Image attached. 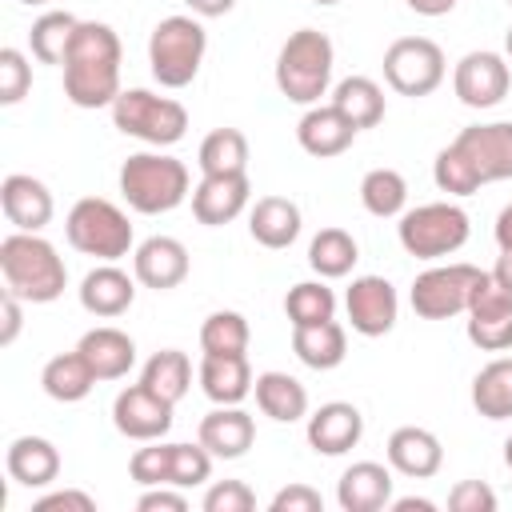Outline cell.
Here are the masks:
<instances>
[{"instance_id":"cell-18","label":"cell","mask_w":512,"mask_h":512,"mask_svg":"<svg viewBox=\"0 0 512 512\" xmlns=\"http://www.w3.org/2000/svg\"><path fill=\"white\" fill-rule=\"evenodd\" d=\"M304 436H308L312 452H320V456H344V452H352V448L360 444V436H364V416H360V408L348 404V400H328V404H320V408L308 416Z\"/></svg>"},{"instance_id":"cell-48","label":"cell","mask_w":512,"mask_h":512,"mask_svg":"<svg viewBox=\"0 0 512 512\" xmlns=\"http://www.w3.org/2000/svg\"><path fill=\"white\" fill-rule=\"evenodd\" d=\"M32 512H96V500L80 488H60V492H48L32 504Z\"/></svg>"},{"instance_id":"cell-45","label":"cell","mask_w":512,"mask_h":512,"mask_svg":"<svg viewBox=\"0 0 512 512\" xmlns=\"http://www.w3.org/2000/svg\"><path fill=\"white\" fill-rule=\"evenodd\" d=\"M204 512H252L256 508V492L244 480H216L204 492Z\"/></svg>"},{"instance_id":"cell-10","label":"cell","mask_w":512,"mask_h":512,"mask_svg":"<svg viewBox=\"0 0 512 512\" xmlns=\"http://www.w3.org/2000/svg\"><path fill=\"white\" fill-rule=\"evenodd\" d=\"M444 72H448L444 52L428 36H400L384 48V80L400 96H412V100L432 96L444 84Z\"/></svg>"},{"instance_id":"cell-51","label":"cell","mask_w":512,"mask_h":512,"mask_svg":"<svg viewBox=\"0 0 512 512\" xmlns=\"http://www.w3.org/2000/svg\"><path fill=\"white\" fill-rule=\"evenodd\" d=\"M188 8H192V16H200V20H216V16H228L232 8H236V0H184Z\"/></svg>"},{"instance_id":"cell-28","label":"cell","mask_w":512,"mask_h":512,"mask_svg":"<svg viewBox=\"0 0 512 512\" xmlns=\"http://www.w3.org/2000/svg\"><path fill=\"white\" fill-rule=\"evenodd\" d=\"M196 376H200V388L212 404H240L256 384V376L248 368V356H212V352H204Z\"/></svg>"},{"instance_id":"cell-32","label":"cell","mask_w":512,"mask_h":512,"mask_svg":"<svg viewBox=\"0 0 512 512\" xmlns=\"http://www.w3.org/2000/svg\"><path fill=\"white\" fill-rule=\"evenodd\" d=\"M332 104L356 124V132L364 128H376L388 112L384 104V88L372 80V76H344L336 88H332Z\"/></svg>"},{"instance_id":"cell-16","label":"cell","mask_w":512,"mask_h":512,"mask_svg":"<svg viewBox=\"0 0 512 512\" xmlns=\"http://www.w3.org/2000/svg\"><path fill=\"white\" fill-rule=\"evenodd\" d=\"M252 200V184L248 172H228V176H200V184L192 188V216L204 228H224L232 224Z\"/></svg>"},{"instance_id":"cell-22","label":"cell","mask_w":512,"mask_h":512,"mask_svg":"<svg viewBox=\"0 0 512 512\" xmlns=\"http://www.w3.org/2000/svg\"><path fill=\"white\" fill-rule=\"evenodd\" d=\"M384 456H388L392 472H400V476H408V480H428V476H436L440 464H444V444H440L436 432L416 428V424H404V428H396V432L388 436Z\"/></svg>"},{"instance_id":"cell-29","label":"cell","mask_w":512,"mask_h":512,"mask_svg":"<svg viewBox=\"0 0 512 512\" xmlns=\"http://www.w3.org/2000/svg\"><path fill=\"white\" fill-rule=\"evenodd\" d=\"M252 392H256V408L276 424H296L308 416V388L288 372H260Z\"/></svg>"},{"instance_id":"cell-31","label":"cell","mask_w":512,"mask_h":512,"mask_svg":"<svg viewBox=\"0 0 512 512\" xmlns=\"http://www.w3.org/2000/svg\"><path fill=\"white\" fill-rule=\"evenodd\" d=\"M40 384H44V392H48L56 404H76V400H84V396L92 392V384H100V380H96L92 364L80 356V348H72V352H60V356H52V360L44 364Z\"/></svg>"},{"instance_id":"cell-11","label":"cell","mask_w":512,"mask_h":512,"mask_svg":"<svg viewBox=\"0 0 512 512\" xmlns=\"http://www.w3.org/2000/svg\"><path fill=\"white\" fill-rule=\"evenodd\" d=\"M172 412H176V404L164 400V396H156L148 384H128L112 400V424H116V432L128 436V440H140V444L164 440L172 432V420H176Z\"/></svg>"},{"instance_id":"cell-56","label":"cell","mask_w":512,"mask_h":512,"mask_svg":"<svg viewBox=\"0 0 512 512\" xmlns=\"http://www.w3.org/2000/svg\"><path fill=\"white\" fill-rule=\"evenodd\" d=\"M504 464H508V468H512V436H508V440H504Z\"/></svg>"},{"instance_id":"cell-59","label":"cell","mask_w":512,"mask_h":512,"mask_svg":"<svg viewBox=\"0 0 512 512\" xmlns=\"http://www.w3.org/2000/svg\"><path fill=\"white\" fill-rule=\"evenodd\" d=\"M20 4H48V0H20Z\"/></svg>"},{"instance_id":"cell-8","label":"cell","mask_w":512,"mask_h":512,"mask_svg":"<svg viewBox=\"0 0 512 512\" xmlns=\"http://www.w3.org/2000/svg\"><path fill=\"white\" fill-rule=\"evenodd\" d=\"M112 124L132 140H144L152 148H172L188 132V108L148 88H124L112 100Z\"/></svg>"},{"instance_id":"cell-54","label":"cell","mask_w":512,"mask_h":512,"mask_svg":"<svg viewBox=\"0 0 512 512\" xmlns=\"http://www.w3.org/2000/svg\"><path fill=\"white\" fill-rule=\"evenodd\" d=\"M392 512H436V504L424 496H400V500H392Z\"/></svg>"},{"instance_id":"cell-58","label":"cell","mask_w":512,"mask_h":512,"mask_svg":"<svg viewBox=\"0 0 512 512\" xmlns=\"http://www.w3.org/2000/svg\"><path fill=\"white\" fill-rule=\"evenodd\" d=\"M312 4H324L328 8V4H340V0H312Z\"/></svg>"},{"instance_id":"cell-5","label":"cell","mask_w":512,"mask_h":512,"mask_svg":"<svg viewBox=\"0 0 512 512\" xmlns=\"http://www.w3.org/2000/svg\"><path fill=\"white\" fill-rule=\"evenodd\" d=\"M208 32L196 16H164L148 36V64L160 88H188L204 64Z\"/></svg>"},{"instance_id":"cell-21","label":"cell","mask_w":512,"mask_h":512,"mask_svg":"<svg viewBox=\"0 0 512 512\" xmlns=\"http://www.w3.org/2000/svg\"><path fill=\"white\" fill-rule=\"evenodd\" d=\"M392 464L380 460H356L336 480V504L344 512H380L392 504Z\"/></svg>"},{"instance_id":"cell-36","label":"cell","mask_w":512,"mask_h":512,"mask_svg":"<svg viewBox=\"0 0 512 512\" xmlns=\"http://www.w3.org/2000/svg\"><path fill=\"white\" fill-rule=\"evenodd\" d=\"M140 384H148L156 396L180 404L192 388V360L180 348H160V352L148 356V364L140 372Z\"/></svg>"},{"instance_id":"cell-30","label":"cell","mask_w":512,"mask_h":512,"mask_svg":"<svg viewBox=\"0 0 512 512\" xmlns=\"http://www.w3.org/2000/svg\"><path fill=\"white\" fill-rule=\"evenodd\" d=\"M292 352L300 364L316 368V372H332L344 364L348 356V332L336 320L324 324H308V328H292Z\"/></svg>"},{"instance_id":"cell-9","label":"cell","mask_w":512,"mask_h":512,"mask_svg":"<svg viewBox=\"0 0 512 512\" xmlns=\"http://www.w3.org/2000/svg\"><path fill=\"white\" fill-rule=\"evenodd\" d=\"M484 276H488L484 268L464 264V260L432 264V268H424L412 280V292H408L412 312L420 320H452V316H464Z\"/></svg>"},{"instance_id":"cell-43","label":"cell","mask_w":512,"mask_h":512,"mask_svg":"<svg viewBox=\"0 0 512 512\" xmlns=\"http://www.w3.org/2000/svg\"><path fill=\"white\" fill-rule=\"evenodd\" d=\"M212 452L196 444H172V488H196L212 476Z\"/></svg>"},{"instance_id":"cell-24","label":"cell","mask_w":512,"mask_h":512,"mask_svg":"<svg viewBox=\"0 0 512 512\" xmlns=\"http://www.w3.org/2000/svg\"><path fill=\"white\" fill-rule=\"evenodd\" d=\"M136 276H128L124 268L116 264H96L84 280H80V308L100 316V320H112V316H124L136 300Z\"/></svg>"},{"instance_id":"cell-37","label":"cell","mask_w":512,"mask_h":512,"mask_svg":"<svg viewBox=\"0 0 512 512\" xmlns=\"http://www.w3.org/2000/svg\"><path fill=\"white\" fill-rule=\"evenodd\" d=\"M360 204H364V212H372V216H380V220L404 216L408 180H404L396 168H372V172H364V180H360Z\"/></svg>"},{"instance_id":"cell-4","label":"cell","mask_w":512,"mask_h":512,"mask_svg":"<svg viewBox=\"0 0 512 512\" xmlns=\"http://www.w3.org/2000/svg\"><path fill=\"white\" fill-rule=\"evenodd\" d=\"M332 64H336V48L324 32L316 28H296L280 52H276V88L284 100L292 104H320V96L332 84Z\"/></svg>"},{"instance_id":"cell-6","label":"cell","mask_w":512,"mask_h":512,"mask_svg":"<svg viewBox=\"0 0 512 512\" xmlns=\"http://www.w3.org/2000/svg\"><path fill=\"white\" fill-rule=\"evenodd\" d=\"M400 248L416 260H444L452 252H460L472 236L468 212L452 200H432V204H416L400 216L396 224Z\"/></svg>"},{"instance_id":"cell-17","label":"cell","mask_w":512,"mask_h":512,"mask_svg":"<svg viewBox=\"0 0 512 512\" xmlns=\"http://www.w3.org/2000/svg\"><path fill=\"white\" fill-rule=\"evenodd\" d=\"M188 248L176 240V236H148L144 244H136L132 252V276L152 288V292H168L176 284L188 280Z\"/></svg>"},{"instance_id":"cell-38","label":"cell","mask_w":512,"mask_h":512,"mask_svg":"<svg viewBox=\"0 0 512 512\" xmlns=\"http://www.w3.org/2000/svg\"><path fill=\"white\" fill-rule=\"evenodd\" d=\"M284 316L292 328H308V324H324L336 320V292L324 280H300L288 288L284 296Z\"/></svg>"},{"instance_id":"cell-26","label":"cell","mask_w":512,"mask_h":512,"mask_svg":"<svg viewBox=\"0 0 512 512\" xmlns=\"http://www.w3.org/2000/svg\"><path fill=\"white\" fill-rule=\"evenodd\" d=\"M76 348H80V356L92 364L96 380H120V376H128L132 364H136V340H132L128 332L112 328V324L88 328Z\"/></svg>"},{"instance_id":"cell-53","label":"cell","mask_w":512,"mask_h":512,"mask_svg":"<svg viewBox=\"0 0 512 512\" xmlns=\"http://www.w3.org/2000/svg\"><path fill=\"white\" fill-rule=\"evenodd\" d=\"M496 244L500 252H512V204H504L496 216Z\"/></svg>"},{"instance_id":"cell-35","label":"cell","mask_w":512,"mask_h":512,"mask_svg":"<svg viewBox=\"0 0 512 512\" xmlns=\"http://www.w3.org/2000/svg\"><path fill=\"white\" fill-rule=\"evenodd\" d=\"M196 164L204 176H228V172H248V136L240 128H212L200 140Z\"/></svg>"},{"instance_id":"cell-12","label":"cell","mask_w":512,"mask_h":512,"mask_svg":"<svg viewBox=\"0 0 512 512\" xmlns=\"http://www.w3.org/2000/svg\"><path fill=\"white\" fill-rule=\"evenodd\" d=\"M464 328H468V340L480 348V352H504L512 348V292L500 288L492 280V272L480 280L468 312H464Z\"/></svg>"},{"instance_id":"cell-2","label":"cell","mask_w":512,"mask_h":512,"mask_svg":"<svg viewBox=\"0 0 512 512\" xmlns=\"http://www.w3.org/2000/svg\"><path fill=\"white\" fill-rule=\"evenodd\" d=\"M0 276L24 304H52L68 288L64 256L40 232H12L0 240Z\"/></svg>"},{"instance_id":"cell-27","label":"cell","mask_w":512,"mask_h":512,"mask_svg":"<svg viewBox=\"0 0 512 512\" xmlns=\"http://www.w3.org/2000/svg\"><path fill=\"white\" fill-rule=\"evenodd\" d=\"M8 476L24 488H48L60 476V448L44 436H16L8 444Z\"/></svg>"},{"instance_id":"cell-40","label":"cell","mask_w":512,"mask_h":512,"mask_svg":"<svg viewBox=\"0 0 512 512\" xmlns=\"http://www.w3.org/2000/svg\"><path fill=\"white\" fill-rule=\"evenodd\" d=\"M248 340H252V328L232 308H220V312H212L200 324V348L212 352V356H244L248 352Z\"/></svg>"},{"instance_id":"cell-15","label":"cell","mask_w":512,"mask_h":512,"mask_svg":"<svg viewBox=\"0 0 512 512\" xmlns=\"http://www.w3.org/2000/svg\"><path fill=\"white\" fill-rule=\"evenodd\" d=\"M468 164L476 168L480 184L512 180V120H492V124H468L452 140Z\"/></svg>"},{"instance_id":"cell-57","label":"cell","mask_w":512,"mask_h":512,"mask_svg":"<svg viewBox=\"0 0 512 512\" xmlns=\"http://www.w3.org/2000/svg\"><path fill=\"white\" fill-rule=\"evenodd\" d=\"M504 52H508V64H512V28L504 32Z\"/></svg>"},{"instance_id":"cell-14","label":"cell","mask_w":512,"mask_h":512,"mask_svg":"<svg viewBox=\"0 0 512 512\" xmlns=\"http://www.w3.org/2000/svg\"><path fill=\"white\" fill-rule=\"evenodd\" d=\"M344 312H348L352 332L376 340V336L392 332V324L400 316V296H396L392 280H384V276H356L344 292Z\"/></svg>"},{"instance_id":"cell-60","label":"cell","mask_w":512,"mask_h":512,"mask_svg":"<svg viewBox=\"0 0 512 512\" xmlns=\"http://www.w3.org/2000/svg\"><path fill=\"white\" fill-rule=\"evenodd\" d=\"M508 4H512V0H508Z\"/></svg>"},{"instance_id":"cell-33","label":"cell","mask_w":512,"mask_h":512,"mask_svg":"<svg viewBox=\"0 0 512 512\" xmlns=\"http://www.w3.org/2000/svg\"><path fill=\"white\" fill-rule=\"evenodd\" d=\"M472 408L484 420L512 416V356H496L472 376Z\"/></svg>"},{"instance_id":"cell-41","label":"cell","mask_w":512,"mask_h":512,"mask_svg":"<svg viewBox=\"0 0 512 512\" xmlns=\"http://www.w3.org/2000/svg\"><path fill=\"white\" fill-rule=\"evenodd\" d=\"M432 180H436V188H440V192H448V196H472V192H480V188H484V184H480V176H476V168L468 164V156H464L456 144H448V148H440V152H436Z\"/></svg>"},{"instance_id":"cell-20","label":"cell","mask_w":512,"mask_h":512,"mask_svg":"<svg viewBox=\"0 0 512 512\" xmlns=\"http://www.w3.org/2000/svg\"><path fill=\"white\" fill-rule=\"evenodd\" d=\"M196 440L216 456V460H240L252 444H256V420L240 408V404H216L200 428Z\"/></svg>"},{"instance_id":"cell-3","label":"cell","mask_w":512,"mask_h":512,"mask_svg":"<svg viewBox=\"0 0 512 512\" xmlns=\"http://www.w3.org/2000/svg\"><path fill=\"white\" fill-rule=\"evenodd\" d=\"M188 192H192V176H188L184 160H176L160 148L156 152H132L120 164V196L140 216L172 212L188 200Z\"/></svg>"},{"instance_id":"cell-55","label":"cell","mask_w":512,"mask_h":512,"mask_svg":"<svg viewBox=\"0 0 512 512\" xmlns=\"http://www.w3.org/2000/svg\"><path fill=\"white\" fill-rule=\"evenodd\" d=\"M492 280H496L500 288H508V292H512V252H500V256H496V268H492Z\"/></svg>"},{"instance_id":"cell-39","label":"cell","mask_w":512,"mask_h":512,"mask_svg":"<svg viewBox=\"0 0 512 512\" xmlns=\"http://www.w3.org/2000/svg\"><path fill=\"white\" fill-rule=\"evenodd\" d=\"M80 20L72 12H44L32 32H28V48L40 64H64L68 48H72V36H76Z\"/></svg>"},{"instance_id":"cell-46","label":"cell","mask_w":512,"mask_h":512,"mask_svg":"<svg viewBox=\"0 0 512 512\" xmlns=\"http://www.w3.org/2000/svg\"><path fill=\"white\" fill-rule=\"evenodd\" d=\"M448 508L452 512H496V492L484 480H460L448 492Z\"/></svg>"},{"instance_id":"cell-49","label":"cell","mask_w":512,"mask_h":512,"mask_svg":"<svg viewBox=\"0 0 512 512\" xmlns=\"http://www.w3.org/2000/svg\"><path fill=\"white\" fill-rule=\"evenodd\" d=\"M136 508L140 512H184L188 508V496H184V488H168V484H156V488H148L140 500H136Z\"/></svg>"},{"instance_id":"cell-13","label":"cell","mask_w":512,"mask_h":512,"mask_svg":"<svg viewBox=\"0 0 512 512\" xmlns=\"http://www.w3.org/2000/svg\"><path fill=\"white\" fill-rule=\"evenodd\" d=\"M512 88V68L500 52H468L452 72V92L464 108H496Z\"/></svg>"},{"instance_id":"cell-42","label":"cell","mask_w":512,"mask_h":512,"mask_svg":"<svg viewBox=\"0 0 512 512\" xmlns=\"http://www.w3.org/2000/svg\"><path fill=\"white\" fill-rule=\"evenodd\" d=\"M128 472L136 484L156 488V484H172V444L148 440V448H136L128 460Z\"/></svg>"},{"instance_id":"cell-52","label":"cell","mask_w":512,"mask_h":512,"mask_svg":"<svg viewBox=\"0 0 512 512\" xmlns=\"http://www.w3.org/2000/svg\"><path fill=\"white\" fill-rule=\"evenodd\" d=\"M416 16H448L456 8V0H404Z\"/></svg>"},{"instance_id":"cell-1","label":"cell","mask_w":512,"mask_h":512,"mask_svg":"<svg viewBox=\"0 0 512 512\" xmlns=\"http://www.w3.org/2000/svg\"><path fill=\"white\" fill-rule=\"evenodd\" d=\"M64 96L76 108H112L120 88V36L104 20H80L64 56Z\"/></svg>"},{"instance_id":"cell-7","label":"cell","mask_w":512,"mask_h":512,"mask_svg":"<svg viewBox=\"0 0 512 512\" xmlns=\"http://www.w3.org/2000/svg\"><path fill=\"white\" fill-rule=\"evenodd\" d=\"M64 236L76 252L84 256H96L104 264H116L120 256L136 252L132 248V224L124 216V208H116L112 200L104 196H84L68 208V220H64Z\"/></svg>"},{"instance_id":"cell-23","label":"cell","mask_w":512,"mask_h":512,"mask_svg":"<svg viewBox=\"0 0 512 512\" xmlns=\"http://www.w3.org/2000/svg\"><path fill=\"white\" fill-rule=\"evenodd\" d=\"M296 140L308 156L316 160H328V156H340L352 148L356 140V124L336 108V104H312L300 124H296Z\"/></svg>"},{"instance_id":"cell-25","label":"cell","mask_w":512,"mask_h":512,"mask_svg":"<svg viewBox=\"0 0 512 512\" xmlns=\"http://www.w3.org/2000/svg\"><path fill=\"white\" fill-rule=\"evenodd\" d=\"M304 228V216H300V204L288 200V196H260L252 208H248V232L260 248H292L296 236Z\"/></svg>"},{"instance_id":"cell-34","label":"cell","mask_w":512,"mask_h":512,"mask_svg":"<svg viewBox=\"0 0 512 512\" xmlns=\"http://www.w3.org/2000/svg\"><path fill=\"white\" fill-rule=\"evenodd\" d=\"M360 260V248H356V236L344 232V228H320L308 244V264L320 280H340L356 268Z\"/></svg>"},{"instance_id":"cell-19","label":"cell","mask_w":512,"mask_h":512,"mask_svg":"<svg viewBox=\"0 0 512 512\" xmlns=\"http://www.w3.org/2000/svg\"><path fill=\"white\" fill-rule=\"evenodd\" d=\"M0 208H4V216H8V224L16 232H40V228H48V220L56 212L48 184L36 180V176H28V172L4 176V184H0Z\"/></svg>"},{"instance_id":"cell-50","label":"cell","mask_w":512,"mask_h":512,"mask_svg":"<svg viewBox=\"0 0 512 512\" xmlns=\"http://www.w3.org/2000/svg\"><path fill=\"white\" fill-rule=\"evenodd\" d=\"M24 300L16 296V292H8L4 288V296H0V316H4V328H0V344L4 348H12L16 344V336H20V324H24V308H20Z\"/></svg>"},{"instance_id":"cell-47","label":"cell","mask_w":512,"mask_h":512,"mask_svg":"<svg viewBox=\"0 0 512 512\" xmlns=\"http://www.w3.org/2000/svg\"><path fill=\"white\" fill-rule=\"evenodd\" d=\"M272 512H324V496L308 484H288L268 500Z\"/></svg>"},{"instance_id":"cell-44","label":"cell","mask_w":512,"mask_h":512,"mask_svg":"<svg viewBox=\"0 0 512 512\" xmlns=\"http://www.w3.org/2000/svg\"><path fill=\"white\" fill-rule=\"evenodd\" d=\"M32 88V64L20 48H0V104L12 108Z\"/></svg>"}]
</instances>
